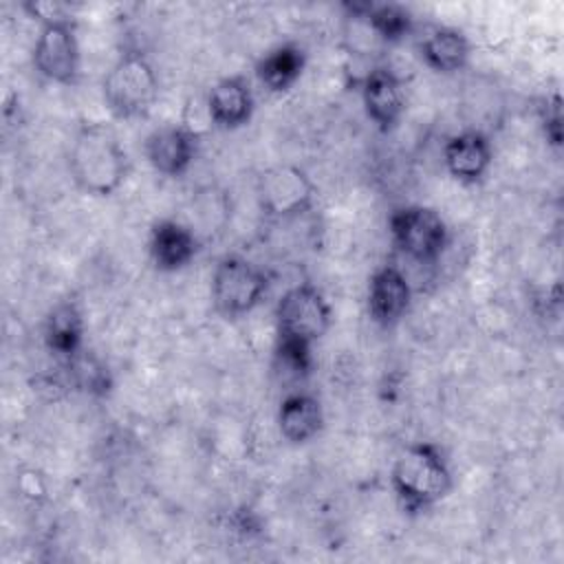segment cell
<instances>
[{"label": "cell", "instance_id": "obj_3", "mask_svg": "<svg viewBox=\"0 0 564 564\" xmlns=\"http://www.w3.org/2000/svg\"><path fill=\"white\" fill-rule=\"evenodd\" d=\"M104 101L117 119L145 117L159 97L154 66L141 51L123 53L104 77Z\"/></svg>", "mask_w": 564, "mask_h": 564}, {"label": "cell", "instance_id": "obj_2", "mask_svg": "<svg viewBox=\"0 0 564 564\" xmlns=\"http://www.w3.org/2000/svg\"><path fill=\"white\" fill-rule=\"evenodd\" d=\"M392 489L408 513H419L441 502L452 489V469L443 449L430 441L410 443L390 471Z\"/></svg>", "mask_w": 564, "mask_h": 564}, {"label": "cell", "instance_id": "obj_4", "mask_svg": "<svg viewBox=\"0 0 564 564\" xmlns=\"http://www.w3.org/2000/svg\"><path fill=\"white\" fill-rule=\"evenodd\" d=\"M388 227L394 247L419 264H434L449 242V229L432 207H397L388 218Z\"/></svg>", "mask_w": 564, "mask_h": 564}, {"label": "cell", "instance_id": "obj_19", "mask_svg": "<svg viewBox=\"0 0 564 564\" xmlns=\"http://www.w3.org/2000/svg\"><path fill=\"white\" fill-rule=\"evenodd\" d=\"M304 51L297 44H280L271 48L258 64L256 75L260 84L271 93H284L289 90L304 70Z\"/></svg>", "mask_w": 564, "mask_h": 564}, {"label": "cell", "instance_id": "obj_12", "mask_svg": "<svg viewBox=\"0 0 564 564\" xmlns=\"http://www.w3.org/2000/svg\"><path fill=\"white\" fill-rule=\"evenodd\" d=\"M443 161L456 181L476 183L487 174L494 161L491 141L480 130L458 132L447 139L443 148Z\"/></svg>", "mask_w": 564, "mask_h": 564}, {"label": "cell", "instance_id": "obj_18", "mask_svg": "<svg viewBox=\"0 0 564 564\" xmlns=\"http://www.w3.org/2000/svg\"><path fill=\"white\" fill-rule=\"evenodd\" d=\"M423 62L436 73H458L465 68L469 59V42L467 37L449 26H438L427 33L421 42Z\"/></svg>", "mask_w": 564, "mask_h": 564}, {"label": "cell", "instance_id": "obj_11", "mask_svg": "<svg viewBox=\"0 0 564 564\" xmlns=\"http://www.w3.org/2000/svg\"><path fill=\"white\" fill-rule=\"evenodd\" d=\"M361 101L368 119L381 132H390L403 117L405 90L401 79L390 68L379 66L364 77Z\"/></svg>", "mask_w": 564, "mask_h": 564}, {"label": "cell", "instance_id": "obj_5", "mask_svg": "<svg viewBox=\"0 0 564 564\" xmlns=\"http://www.w3.org/2000/svg\"><path fill=\"white\" fill-rule=\"evenodd\" d=\"M267 289V273L240 256L220 258L212 273V302L225 317H240L253 311Z\"/></svg>", "mask_w": 564, "mask_h": 564}, {"label": "cell", "instance_id": "obj_21", "mask_svg": "<svg viewBox=\"0 0 564 564\" xmlns=\"http://www.w3.org/2000/svg\"><path fill=\"white\" fill-rule=\"evenodd\" d=\"M540 121L544 128V137L551 145L560 148L562 143V99L560 95H551L549 99H544L542 108H540Z\"/></svg>", "mask_w": 564, "mask_h": 564}, {"label": "cell", "instance_id": "obj_14", "mask_svg": "<svg viewBox=\"0 0 564 564\" xmlns=\"http://www.w3.org/2000/svg\"><path fill=\"white\" fill-rule=\"evenodd\" d=\"M196 251L198 238L176 220H159L150 231V258L159 271L172 273L187 267Z\"/></svg>", "mask_w": 564, "mask_h": 564}, {"label": "cell", "instance_id": "obj_22", "mask_svg": "<svg viewBox=\"0 0 564 564\" xmlns=\"http://www.w3.org/2000/svg\"><path fill=\"white\" fill-rule=\"evenodd\" d=\"M20 491L22 496H29V498L44 496V485L40 482V476L35 471H24L20 476Z\"/></svg>", "mask_w": 564, "mask_h": 564}, {"label": "cell", "instance_id": "obj_6", "mask_svg": "<svg viewBox=\"0 0 564 564\" xmlns=\"http://www.w3.org/2000/svg\"><path fill=\"white\" fill-rule=\"evenodd\" d=\"M333 322V308L324 293L311 284L300 282L284 291L275 306L278 337L313 344L322 339Z\"/></svg>", "mask_w": 564, "mask_h": 564}, {"label": "cell", "instance_id": "obj_8", "mask_svg": "<svg viewBox=\"0 0 564 564\" xmlns=\"http://www.w3.org/2000/svg\"><path fill=\"white\" fill-rule=\"evenodd\" d=\"M258 196L267 216L293 218L311 209L315 185L297 165H273L258 178Z\"/></svg>", "mask_w": 564, "mask_h": 564}, {"label": "cell", "instance_id": "obj_16", "mask_svg": "<svg viewBox=\"0 0 564 564\" xmlns=\"http://www.w3.org/2000/svg\"><path fill=\"white\" fill-rule=\"evenodd\" d=\"M278 427L280 434L293 445L315 438L324 427V410L319 399L308 392L286 394L278 410Z\"/></svg>", "mask_w": 564, "mask_h": 564}, {"label": "cell", "instance_id": "obj_9", "mask_svg": "<svg viewBox=\"0 0 564 564\" xmlns=\"http://www.w3.org/2000/svg\"><path fill=\"white\" fill-rule=\"evenodd\" d=\"M412 302V286L394 264L379 267L368 282V315L381 328L399 324Z\"/></svg>", "mask_w": 564, "mask_h": 564}, {"label": "cell", "instance_id": "obj_1", "mask_svg": "<svg viewBox=\"0 0 564 564\" xmlns=\"http://www.w3.org/2000/svg\"><path fill=\"white\" fill-rule=\"evenodd\" d=\"M68 167L75 185L84 194L110 196L123 185L130 161L117 132L108 123L95 121L75 134Z\"/></svg>", "mask_w": 564, "mask_h": 564}, {"label": "cell", "instance_id": "obj_7", "mask_svg": "<svg viewBox=\"0 0 564 564\" xmlns=\"http://www.w3.org/2000/svg\"><path fill=\"white\" fill-rule=\"evenodd\" d=\"M35 70L55 84H75L82 68V53L70 18L51 20L40 26L33 46Z\"/></svg>", "mask_w": 564, "mask_h": 564}, {"label": "cell", "instance_id": "obj_15", "mask_svg": "<svg viewBox=\"0 0 564 564\" xmlns=\"http://www.w3.org/2000/svg\"><path fill=\"white\" fill-rule=\"evenodd\" d=\"M44 344L62 364L84 352V317L73 300L57 302L46 315Z\"/></svg>", "mask_w": 564, "mask_h": 564}, {"label": "cell", "instance_id": "obj_13", "mask_svg": "<svg viewBox=\"0 0 564 564\" xmlns=\"http://www.w3.org/2000/svg\"><path fill=\"white\" fill-rule=\"evenodd\" d=\"M207 112L212 126L220 130H236L253 115V93L245 77L231 75L216 82L207 95Z\"/></svg>", "mask_w": 564, "mask_h": 564}, {"label": "cell", "instance_id": "obj_20", "mask_svg": "<svg viewBox=\"0 0 564 564\" xmlns=\"http://www.w3.org/2000/svg\"><path fill=\"white\" fill-rule=\"evenodd\" d=\"M275 359H278V366L295 377V379H302L311 372V366H313V359H311V344L306 341H297V339H284V337H278V346H275Z\"/></svg>", "mask_w": 564, "mask_h": 564}, {"label": "cell", "instance_id": "obj_10", "mask_svg": "<svg viewBox=\"0 0 564 564\" xmlns=\"http://www.w3.org/2000/svg\"><path fill=\"white\" fill-rule=\"evenodd\" d=\"M143 150L154 172L176 178L183 176L194 163L198 134L185 126H163L148 134Z\"/></svg>", "mask_w": 564, "mask_h": 564}, {"label": "cell", "instance_id": "obj_17", "mask_svg": "<svg viewBox=\"0 0 564 564\" xmlns=\"http://www.w3.org/2000/svg\"><path fill=\"white\" fill-rule=\"evenodd\" d=\"M346 9L348 13L359 15L383 46L401 42L410 35L414 24L410 11L394 2H348Z\"/></svg>", "mask_w": 564, "mask_h": 564}]
</instances>
